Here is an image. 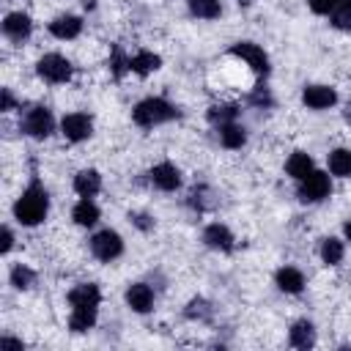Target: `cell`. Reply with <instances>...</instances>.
Here are the masks:
<instances>
[{"label":"cell","mask_w":351,"mask_h":351,"mask_svg":"<svg viewBox=\"0 0 351 351\" xmlns=\"http://www.w3.org/2000/svg\"><path fill=\"white\" fill-rule=\"evenodd\" d=\"M335 8H351V0H337V5Z\"/></svg>","instance_id":"d590c367"},{"label":"cell","mask_w":351,"mask_h":351,"mask_svg":"<svg viewBox=\"0 0 351 351\" xmlns=\"http://www.w3.org/2000/svg\"><path fill=\"white\" fill-rule=\"evenodd\" d=\"M71 217H74V222H77V225H82V228H90V225L99 219V208L90 203V197H82V200L74 206Z\"/></svg>","instance_id":"44dd1931"},{"label":"cell","mask_w":351,"mask_h":351,"mask_svg":"<svg viewBox=\"0 0 351 351\" xmlns=\"http://www.w3.org/2000/svg\"><path fill=\"white\" fill-rule=\"evenodd\" d=\"M60 129H63L66 140H71V143H80V140L90 137V129H93V123H90V118H88V115H82V112H71V115H66V118H63Z\"/></svg>","instance_id":"ba28073f"},{"label":"cell","mask_w":351,"mask_h":351,"mask_svg":"<svg viewBox=\"0 0 351 351\" xmlns=\"http://www.w3.org/2000/svg\"><path fill=\"white\" fill-rule=\"evenodd\" d=\"M277 285H280V291H285V293H299L302 285H304V277H302L299 269L285 266V269L277 271Z\"/></svg>","instance_id":"ac0fdd59"},{"label":"cell","mask_w":351,"mask_h":351,"mask_svg":"<svg viewBox=\"0 0 351 351\" xmlns=\"http://www.w3.org/2000/svg\"><path fill=\"white\" fill-rule=\"evenodd\" d=\"M211 315V307L203 302V299H192L189 307H186V318H208Z\"/></svg>","instance_id":"f1b7e54d"},{"label":"cell","mask_w":351,"mask_h":351,"mask_svg":"<svg viewBox=\"0 0 351 351\" xmlns=\"http://www.w3.org/2000/svg\"><path fill=\"white\" fill-rule=\"evenodd\" d=\"M30 16L27 14H22V11H14V14H8L5 19H3V33L8 36V38H14V41H22V38H27L30 36Z\"/></svg>","instance_id":"30bf717a"},{"label":"cell","mask_w":351,"mask_h":351,"mask_svg":"<svg viewBox=\"0 0 351 351\" xmlns=\"http://www.w3.org/2000/svg\"><path fill=\"white\" fill-rule=\"evenodd\" d=\"M3 110H14V96H11V90H3Z\"/></svg>","instance_id":"e575fe53"},{"label":"cell","mask_w":351,"mask_h":351,"mask_svg":"<svg viewBox=\"0 0 351 351\" xmlns=\"http://www.w3.org/2000/svg\"><path fill=\"white\" fill-rule=\"evenodd\" d=\"M74 189L82 197H93L101 189V176L96 170H80L77 178H74Z\"/></svg>","instance_id":"9a60e30c"},{"label":"cell","mask_w":351,"mask_h":351,"mask_svg":"<svg viewBox=\"0 0 351 351\" xmlns=\"http://www.w3.org/2000/svg\"><path fill=\"white\" fill-rule=\"evenodd\" d=\"M189 11L200 19H214L219 16V0H189Z\"/></svg>","instance_id":"484cf974"},{"label":"cell","mask_w":351,"mask_h":351,"mask_svg":"<svg viewBox=\"0 0 351 351\" xmlns=\"http://www.w3.org/2000/svg\"><path fill=\"white\" fill-rule=\"evenodd\" d=\"M329 192H332L329 176L321 173V170H313L310 176H304V178L299 181V197H302L304 203H318V200H324Z\"/></svg>","instance_id":"3957f363"},{"label":"cell","mask_w":351,"mask_h":351,"mask_svg":"<svg viewBox=\"0 0 351 351\" xmlns=\"http://www.w3.org/2000/svg\"><path fill=\"white\" fill-rule=\"evenodd\" d=\"M329 170L335 176H351V151L337 148L329 154Z\"/></svg>","instance_id":"cb8c5ba5"},{"label":"cell","mask_w":351,"mask_h":351,"mask_svg":"<svg viewBox=\"0 0 351 351\" xmlns=\"http://www.w3.org/2000/svg\"><path fill=\"white\" fill-rule=\"evenodd\" d=\"M47 208H49V197L47 192L38 186V184H30L22 197L16 200L14 206V217L22 222V225H38L44 217H47Z\"/></svg>","instance_id":"6da1fadb"},{"label":"cell","mask_w":351,"mask_h":351,"mask_svg":"<svg viewBox=\"0 0 351 351\" xmlns=\"http://www.w3.org/2000/svg\"><path fill=\"white\" fill-rule=\"evenodd\" d=\"M11 244H14V236H11V230H8V228H3V252H8V250H11Z\"/></svg>","instance_id":"836d02e7"},{"label":"cell","mask_w":351,"mask_h":351,"mask_svg":"<svg viewBox=\"0 0 351 351\" xmlns=\"http://www.w3.org/2000/svg\"><path fill=\"white\" fill-rule=\"evenodd\" d=\"M38 74L47 80V82H66L71 80V63L63 58V55H44L38 60Z\"/></svg>","instance_id":"8992f818"},{"label":"cell","mask_w":351,"mask_h":351,"mask_svg":"<svg viewBox=\"0 0 351 351\" xmlns=\"http://www.w3.org/2000/svg\"><path fill=\"white\" fill-rule=\"evenodd\" d=\"M321 258H324V263H329V266H335V263H340L343 261V241H337V239H324L321 241Z\"/></svg>","instance_id":"d4e9b609"},{"label":"cell","mask_w":351,"mask_h":351,"mask_svg":"<svg viewBox=\"0 0 351 351\" xmlns=\"http://www.w3.org/2000/svg\"><path fill=\"white\" fill-rule=\"evenodd\" d=\"M346 121H351V101L346 104Z\"/></svg>","instance_id":"8d00e7d4"},{"label":"cell","mask_w":351,"mask_h":351,"mask_svg":"<svg viewBox=\"0 0 351 351\" xmlns=\"http://www.w3.org/2000/svg\"><path fill=\"white\" fill-rule=\"evenodd\" d=\"M90 250H93V255L99 261H112V258H118L123 252V241H121V236L115 230H101V233H96L90 239Z\"/></svg>","instance_id":"52a82bcc"},{"label":"cell","mask_w":351,"mask_h":351,"mask_svg":"<svg viewBox=\"0 0 351 351\" xmlns=\"http://www.w3.org/2000/svg\"><path fill=\"white\" fill-rule=\"evenodd\" d=\"M132 219H134V225H137V228H143V230H148V228L154 225V222H151L145 214H132Z\"/></svg>","instance_id":"d6a6232c"},{"label":"cell","mask_w":351,"mask_h":351,"mask_svg":"<svg viewBox=\"0 0 351 351\" xmlns=\"http://www.w3.org/2000/svg\"><path fill=\"white\" fill-rule=\"evenodd\" d=\"M236 115H239V110H236L233 104H222V107L214 104V107L208 110V121H211V123H219V126H222V123H230Z\"/></svg>","instance_id":"4316f807"},{"label":"cell","mask_w":351,"mask_h":351,"mask_svg":"<svg viewBox=\"0 0 351 351\" xmlns=\"http://www.w3.org/2000/svg\"><path fill=\"white\" fill-rule=\"evenodd\" d=\"M151 181H154V186L170 192V189H176V186L181 184V173H178V167L162 162V165H156V167L151 170Z\"/></svg>","instance_id":"8fae6325"},{"label":"cell","mask_w":351,"mask_h":351,"mask_svg":"<svg viewBox=\"0 0 351 351\" xmlns=\"http://www.w3.org/2000/svg\"><path fill=\"white\" fill-rule=\"evenodd\" d=\"M159 55H154V52H137L134 58H129V69L134 71V74H151V71H156L159 69Z\"/></svg>","instance_id":"7402d4cb"},{"label":"cell","mask_w":351,"mask_h":351,"mask_svg":"<svg viewBox=\"0 0 351 351\" xmlns=\"http://www.w3.org/2000/svg\"><path fill=\"white\" fill-rule=\"evenodd\" d=\"M80 30H82V19L80 16H71V14L58 16V19L49 22V33L55 38H74V36H80Z\"/></svg>","instance_id":"5bb4252c"},{"label":"cell","mask_w":351,"mask_h":351,"mask_svg":"<svg viewBox=\"0 0 351 351\" xmlns=\"http://www.w3.org/2000/svg\"><path fill=\"white\" fill-rule=\"evenodd\" d=\"M332 25L337 30H351V8H335L332 11Z\"/></svg>","instance_id":"f546056e"},{"label":"cell","mask_w":351,"mask_h":351,"mask_svg":"<svg viewBox=\"0 0 351 351\" xmlns=\"http://www.w3.org/2000/svg\"><path fill=\"white\" fill-rule=\"evenodd\" d=\"M252 101H255V104H271V96H269V90H266L263 85H258L255 93H252Z\"/></svg>","instance_id":"1f68e13d"},{"label":"cell","mask_w":351,"mask_h":351,"mask_svg":"<svg viewBox=\"0 0 351 351\" xmlns=\"http://www.w3.org/2000/svg\"><path fill=\"white\" fill-rule=\"evenodd\" d=\"M96 321V307H88V304H74L71 310V318H69V326L71 332H85L90 329Z\"/></svg>","instance_id":"e0dca14e"},{"label":"cell","mask_w":351,"mask_h":351,"mask_svg":"<svg viewBox=\"0 0 351 351\" xmlns=\"http://www.w3.org/2000/svg\"><path fill=\"white\" fill-rule=\"evenodd\" d=\"M346 236H348V241H351V219L346 222Z\"/></svg>","instance_id":"74e56055"},{"label":"cell","mask_w":351,"mask_h":351,"mask_svg":"<svg viewBox=\"0 0 351 351\" xmlns=\"http://www.w3.org/2000/svg\"><path fill=\"white\" fill-rule=\"evenodd\" d=\"M203 241H206L208 247H214V250H222V252H230V250H233V236H230V230H228L225 225H219V222H214V225H208V228L203 230Z\"/></svg>","instance_id":"7c38bea8"},{"label":"cell","mask_w":351,"mask_h":351,"mask_svg":"<svg viewBox=\"0 0 351 351\" xmlns=\"http://www.w3.org/2000/svg\"><path fill=\"white\" fill-rule=\"evenodd\" d=\"M52 126H55V121H52V112L47 107H33L22 118V132L30 137H47L52 132Z\"/></svg>","instance_id":"277c9868"},{"label":"cell","mask_w":351,"mask_h":351,"mask_svg":"<svg viewBox=\"0 0 351 351\" xmlns=\"http://www.w3.org/2000/svg\"><path fill=\"white\" fill-rule=\"evenodd\" d=\"M302 99L313 110H326V107H332L337 101V93L329 85H307L304 93H302Z\"/></svg>","instance_id":"9c48e42d"},{"label":"cell","mask_w":351,"mask_h":351,"mask_svg":"<svg viewBox=\"0 0 351 351\" xmlns=\"http://www.w3.org/2000/svg\"><path fill=\"white\" fill-rule=\"evenodd\" d=\"M219 140H222L225 148H241L244 140H247V134H244V129L239 123L230 121V123H222L219 126Z\"/></svg>","instance_id":"603a6c76"},{"label":"cell","mask_w":351,"mask_h":351,"mask_svg":"<svg viewBox=\"0 0 351 351\" xmlns=\"http://www.w3.org/2000/svg\"><path fill=\"white\" fill-rule=\"evenodd\" d=\"M315 343V329H313V324L310 321H296L293 326H291V346H296V348H310Z\"/></svg>","instance_id":"d6986e66"},{"label":"cell","mask_w":351,"mask_h":351,"mask_svg":"<svg viewBox=\"0 0 351 351\" xmlns=\"http://www.w3.org/2000/svg\"><path fill=\"white\" fill-rule=\"evenodd\" d=\"M99 299H101V293H99V288H96L93 282H82V285H77V288L69 291V302H71V307H74V304L99 307Z\"/></svg>","instance_id":"2e32d148"},{"label":"cell","mask_w":351,"mask_h":351,"mask_svg":"<svg viewBox=\"0 0 351 351\" xmlns=\"http://www.w3.org/2000/svg\"><path fill=\"white\" fill-rule=\"evenodd\" d=\"M230 55H236V58H241L252 71H258V74H269V58H266V52L258 47V44H250V41H241V44H233L230 47Z\"/></svg>","instance_id":"5b68a950"},{"label":"cell","mask_w":351,"mask_h":351,"mask_svg":"<svg viewBox=\"0 0 351 351\" xmlns=\"http://www.w3.org/2000/svg\"><path fill=\"white\" fill-rule=\"evenodd\" d=\"M335 5H337V0H310V8L315 14H332Z\"/></svg>","instance_id":"4dcf8cb0"},{"label":"cell","mask_w":351,"mask_h":351,"mask_svg":"<svg viewBox=\"0 0 351 351\" xmlns=\"http://www.w3.org/2000/svg\"><path fill=\"white\" fill-rule=\"evenodd\" d=\"M33 282H36V274H33V269H27V266H22V263L11 269V285H16L19 291H22V288H30Z\"/></svg>","instance_id":"83f0119b"},{"label":"cell","mask_w":351,"mask_h":351,"mask_svg":"<svg viewBox=\"0 0 351 351\" xmlns=\"http://www.w3.org/2000/svg\"><path fill=\"white\" fill-rule=\"evenodd\" d=\"M176 115H178V110H176L170 101H165V99H143V101L134 107V112H132L134 123H140V126H154V123L170 121V118H176Z\"/></svg>","instance_id":"7a4b0ae2"},{"label":"cell","mask_w":351,"mask_h":351,"mask_svg":"<svg viewBox=\"0 0 351 351\" xmlns=\"http://www.w3.org/2000/svg\"><path fill=\"white\" fill-rule=\"evenodd\" d=\"M126 302H129L132 310L148 313L151 304H154V291H151L145 282H134V285H129V291H126Z\"/></svg>","instance_id":"4fadbf2b"},{"label":"cell","mask_w":351,"mask_h":351,"mask_svg":"<svg viewBox=\"0 0 351 351\" xmlns=\"http://www.w3.org/2000/svg\"><path fill=\"white\" fill-rule=\"evenodd\" d=\"M285 170H288V176H293L296 181H302L304 176H310V173H313V159H310L304 151H296V154H291V159H288Z\"/></svg>","instance_id":"ffe728a7"}]
</instances>
